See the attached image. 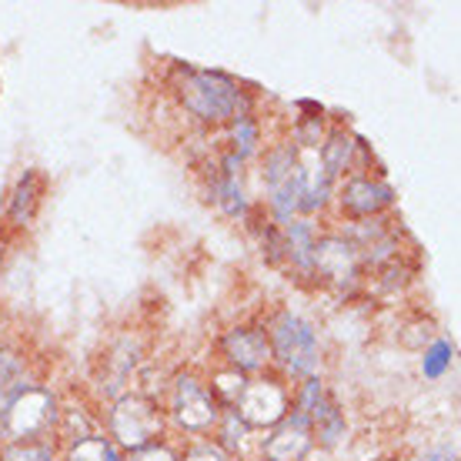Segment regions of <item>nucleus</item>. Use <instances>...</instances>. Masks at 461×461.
Wrapping results in <instances>:
<instances>
[{
  "mask_svg": "<svg viewBox=\"0 0 461 461\" xmlns=\"http://www.w3.org/2000/svg\"><path fill=\"white\" fill-rule=\"evenodd\" d=\"M298 111L301 114L291 121L288 140L298 150H318L321 148L324 134H328V117H324V107L312 104V101H301Z\"/></svg>",
  "mask_w": 461,
  "mask_h": 461,
  "instance_id": "6ab92c4d",
  "label": "nucleus"
},
{
  "mask_svg": "<svg viewBox=\"0 0 461 461\" xmlns=\"http://www.w3.org/2000/svg\"><path fill=\"white\" fill-rule=\"evenodd\" d=\"M218 361L224 368L238 371L244 378H258L271 371V345L261 321L230 324L218 338Z\"/></svg>",
  "mask_w": 461,
  "mask_h": 461,
  "instance_id": "9b49d317",
  "label": "nucleus"
},
{
  "mask_svg": "<svg viewBox=\"0 0 461 461\" xmlns=\"http://www.w3.org/2000/svg\"><path fill=\"white\" fill-rule=\"evenodd\" d=\"M335 197V181L324 174L318 150H301V218H321L331 208Z\"/></svg>",
  "mask_w": 461,
  "mask_h": 461,
  "instance_id": "4468645a",
  "label": "nucleus"
},
{
  "mask_svg": "<svg viewBox=\"0 0 461 461\" xmlns=\"http://www.w3.org/2000/svg\"><path fill=\"white\" fill-rule=\"evenodd\" d=\"M261 177H265V211L275 224L301 218V150L288 138L275 140L261 150Z\"/></svg>",
  "mask_w": 461,
  "mask_h": 461,
  "instance_id": "423d86ee",
  "label": "nucleus"
},
{
  "mask_svg": "<svg viewBox=\"0 0 461 461\" xmlns=\"http://www.w3.org/2000/svg\"><path fill=\"white\" fill-rule=\"evenodd\" d=\"M451 361H455V345H451L448 338H435V341L421 351V375L431 381L445 378L451 371Z\"/></svg>",
  "mask_w": 461,
  "mask_h": 461,
  "instance_id": "b1692460",
  "label": "nucleus"
},
{
  "mask_svg": "<svg viewBox=\"0 0 461 461\" xmlns=\"http://www.w3.org/2000/svg\"><path fill=\"white\" fill-rule=\"evenodd\" d=\"M121 461H181V448L171 438H164L154 441V445H144L138 451H124Z\"/></svg>",
  "mask_w": 461,
  "mask_h": 461,
  "instance_id": "a878e982",
  "label": "nucleus"
},
{
  "mask_svg": "<svg viewBox=\"0 0 461 461\" xmlns=\"http://www.w3.org/2000/svg\"><path fill=\"white\" fill-rule=\"evenodd\" d=\"M167 428L181 431L187 438H211V431L218 428L224 408L214 402L204 375L194 368H181L167 378V388L161 394Z\"/></svg>",
  "mask_w": 461,
  "mask_h": 461,
  "instance_id": "7ed1b4c3",
  "label": "nucleus"
},
{
  "mask_svg": "<svg viewBox=\"0 0 461 461\" xmlns=\"http://www.w3.org/2000/svg\"><path fill=\"white\" fill-rule=\"evenodd\" d=\"M60 448L54 438L44 441H0V461H58Z\"/></svg>",
  "mask_w": 461,
  "mask_h": 461,
  "instance_id": "4be33fe9",
  "label": "nucleus"
},
{
  "mask_svg": "<svg viewBox=\"0 0 461 461\" xmlns=\"http://www.w3.org/2000/svg\"><path fill=\"white\" fill-rule=\"evenodd\" d=\"M34 381H37L34 357L14 345H0V418L11 408L14 398H17L27 384H34Z\"/></svg>",
  "mask_w": 461,
  "mask_h": 461,
  "instance_id": "f3484780",
  "label": "nucleus"
},
{
  "mask_svg": "<svg viewBox=\"0 0 461 461\" xmlns=\"http://www.w3.org/2000/svg\"><path fill=\"white\" fill-rule=\"evenodd\" d=\"M47 191V177L37 167H27L21 171V177L14 181L11 194H7V224L17 230L31 228L41 211V201H44Z\"/></svg>",
  "mask_w": 461,
  "mask_h": 461,
  "instance_id": "2eb2a0df",
  "label": "nucleus"
},
{
  "mask_svg": "<svg viewBox=\"0 0 461 461\" xmlns=\"http://www.w3.org/2000/svg\"><path fill=\"white\" fill-rule=\"evenodd\" d=\"M211 435H214L211 441H214L218 448L228 451L234 461H248V451H254V455H258V445H254V431L244 425L241 418L234 415L230 408L224 411V415H221L218 428H214Z\"/></svg>",
  "mask_w": 461,
  "mask_h": 461,
  "instance_id": "aec40b11",
  "label": "nucleus"
},
{
  "mask_svg": "<svg viewBox=\"0 0 461 461\" xmlns=\"http://www.w3.org/2000/svg\"><path fill=\"white\" fill-rule=\"evenodd\" d=\"M230 411L241 418L251 431H267L281 418L291 415V384L281 375H275V371L248 378L241 398H238V404Z\"/></svg>",
  "mask_w": 461,
  "mask_h": 461,
  "instance_id": "1a4fd4ad",
  "label": "nucleus"
},
{
  "mask_svg": "<svg viewBox=\"0 0 461 461\" xmlns=\"http://www.w3.org/2000/svg\"><path fill=\"white\" fill-rule=\"evenodd\" d=\"M321 228L312 218H291L281 224V238H285V271L298 277V281H312V248Z\"/></svg>",
  "mask_w": 461,
  "mask_h": 461,
  "instance_id": "dca6fc26",
  "label": "nucleus"
},
{
  "mask_svg": "<svg viewBox=\"0 0 461 461\" xmlns=\"http://www.w3.org/2000/svg\"><path fill=\"white\" fill-rule=\"evenodd\" d=\"M411 461H458V448H455V441H445V445H435V448L415 455Z\"/></svg>",
  "mask_w": 461,
  "mask_h": 461,
  "instance_id": "cd10ccee",
  "label": "nucleus"
},
{
  "mask_svg": "<svg viewBox=\"0 0 461 461\" xmlns=\"http://www.w3.org/2000/svg\"><path fill=\"white\" fill-rule=\"evenodd\" d=\"M224 150L234 154L241 164L254 161V158L265 150V127H261V117L248 114V117L230 121V124L224 127Z\"/></svg>",
  "mask_w": 461,
  "mask_h": 461,
  "instance_id": "a211bd4d",
  "label": "nucleus"
},
{
  "mask_svg": "<svg viewBox=\"0 0 461 461\" xmlns=\"http://www.w3.org/2000/svg\"><path fill=\"white\" fill-rule=\"evenodd\" d=\"M312 285L331 288L338 294H355L365 285L361 254L341 230H321L312 248Z\"/></svg>",
  "mask_w": 461,
  "mask_h": 461,
  "instance_id": "6e6552de",
  "label": "nucleus"
},
{
  "mask_svg": "<svg viewBox=\"0 0 461 461\" xmlns=\"http://www.w3.org/2000/svg\"><path fill=\"white\" fill-rule=\"evenodd\" d=\"M58 461H121V451L111 445L104 431L101 435H94V438H84L77 445H68V448H60V458Z\"/></svg>",
  "mask_w": 461,
  "mask_h": 461,
  "instance_id": "5701e85b",
  "label": "nucleus"
},
{
  "mask_svg": "<svg viewBox=\"0 0 461 461\" xmlns=\"http://www.w3.org/2000/svg\"><path fill=\"white\" fill-rule=\"evenodd\" d=\"M60 398L54 384L37 378L27 384L0 418V441H44L54 438L60 418Z\"/></svg>",
  "mask_w": 461,
  "mask_h": 461,
  "instance_id": "39448f33",
  "label": "nucleus"
},
{
  "mask_svg": "<svg viewBox=\"0 0 461 461\" xmlns=\"http://www.w3.org/2000/svg\"><path fill=\"white\" fill-rule=\"evenodd\" d=\"M291 411L308 418L318 448H338L348 438V418L321 375L291 384Z\"/></svg>",
  "mask_w": 461,
  "mask_h": 461,
  "instance_id": "0eeeda50",
  "label": "nucleus"
},
{
  "mask_svg": "<svg viewBox=\"0 0 461 461\" xmlns=\"http://www.w3.org/2000/svg\"><path fill=\"white\" fill-rule=\"evenodd\" d=\"M314 451V435L308 418L291 411L258 441V461H304Z\"/></svg>",
  "mask_w": 461,
  "mask_h": 461,
  "instance_id": "ddd939ff",
  "label": "nucleus"
},
{
  "mask_svg": "<svg viewBox=\"0 0 461 461\" xmlns=\"http://www.w3.org/2000/svg\"><path fill=\"white\" fill-rule=\"evenodd\" d=\"M164 84H167V94L177 101V107L194 124L208 127V131H224L230 121L258 111V97L238 77H230L224 70L171 64Z\"/></svg>",
  "mask_w": 461,
  "mask_h": 461,
  "instance_id": "f257e3e1",
  "label": "nucleus"
},
{
  "mask_svg": "<svg viewBox=\"0 0 461 461\" xmlns=\"http://www.w3.org/2000/svg\"><path fill=\"white\" fill-rule=\"evenodd\" d=\"M435 338H441L438 324L431 321V318H425V314H415V321H404L402 331H398V341L404 348H411V351H425Z\"/></svg>",
  "mask_w": 461,
  "mask_h": 461,
  "instance_id": "393cba45",
  "label": "nucleus"
},
{
  "mask_svg": "<svg viewBox=\"0 0 461 461\" xmlns=\"http://www.w3.org/2000/svg\"><path fill=\"white\" fill-rule=\"evenodd\" d=\"M261 328L271 345V368H277L275 375H281L288 384L321 375V335L304 314L291 312V308H275L271 314H265Z\"/></svg>",
  "mask_w": 461,
  "mask_h": 461,
  "instance_id": "f03ea898",
  "label": "nucleus"
},
{
  "mask_svg": "<svg viewBox=\"0 0 461 461\" xmlns=\"http://www.w3.org/2000/svg\"><path fill=\"white\" fill-rule=\"evenodd\" d=\"M331 204L348 224L351 221H375L394 208V187L381 174H348L335 185Z\"/></svg>",
  "mask_w": 461,
  "mask_h": 461,
  "instance_id": "9d476101",
  "label": "nucleus"
},
{
  "mask_svg": "<svg viewBox=\"0 0 461 461\" xmlns=\"http://www.w3.org/2000/svg\"><path fill=\"white\" fill-rule=\"evenodd\" d=\"M181 461H234L224 448H218L211 438H194L181 448Z\"/></svg>",
  "mask_w": 461,
  "mask_h": 461,
  "instance_id": "bb28decb",
  "label": "nucleus"
},
{
  "mask_svg": "<svg viewBox=\"0 0 461 461\" xmlns=\"http://www.w3.org/2000/svg\"><path fill=\"white\" fill-rule=\"evenodd\" d=\"M204 381H208V388H211V394H214V402H218L224 411L238 404V398H241V392H244V384H248V378H244V375L224 368V365H218V368L211 371V375H204Z\"/></svg>",
  "mask_w": 461,
  "mask_h": 461,
  "instance_id": "412c9836",
  "label": "nucleus"
},
{
  "mask_svg": "<svg viewBox=\"0 0 461 461\" xmlns=\"http://www.w3.org/2000/svg\"><path fill=\"white\" fill-rule=\"evenodd\" d=\"M371 158H375V154H371L368 144L357 138L355 131H348L345 124L328 127L321 148H318V161H321L324 174H328L335 185L341 177H348V174H375V171H368Z\"/></svg>",
  "mask_w": 461,
  "mask_h": 461,
  "instance_id": "f8f14e48",
  "label": "nucleus"
},
{
  "mask_svg": "<svg viewBox=\"0 0 461 461\" xmlns=\"http://www.w3.org/2000/svg\"><path fill=\"white\" fill-rule=\"evenodd\" d=\"M101 431H104L107 438H111V445L124 455V451H138V448H144V445L164 441L171 428H167V415H164L161 398H150V394H144V392L127 388L124 394H117L114 402L107 404Z\"/></svg>",
  "mask_w": 461,
  "mask_h": 461,
  "instance_id": "20e7f679",
  "label": "nucleus"
}]
</instances>
